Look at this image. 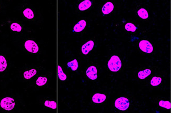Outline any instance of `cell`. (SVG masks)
Masks as SVG:
<instances>
[{"label": "cell", "mask_w": 171, "mask_h": 113, "mask_svg": "<svg viewBox=\"0 0 171 113\" xmlns=\"http://www.w3.org/2000/svg\"><path fill=\"white\" fill-rule=\"evenodd\" d=\"M97 71L96 67L94 66H92L88 67L86 70V75L92 80H95L97 77Z\"/></svg>", "instance_id": "cell-6"}, {"label": "cell", "mask_w": 171, "mask_h": 113, "mask_svg": "<svg viewBox=\"0 0 171 113\" xmlns=\"http://www.w3.org/2000/svg\"><path fill=\"white\" fill-rule=\"evenodd\" d=\"M11 29L14 32H20L22 30L21 26L17 23H13L11 25Z\"/></svg>", "instance_id": "cell-19"}, {"label": "cell", "mask_w": 171, "mask_h": 113, "mask_svg": "<svg viewBox=\"0 0 171 113\" xmlns=\"http://www.w3.org/2000/svg\"><path fill=\"white\" fill-rule=\"evenodd\" d=\"M23 15L27 19H32L34 18V13L31 9L27 8L23 11Z\"/></svg>", "instance_id": "cell-15"}, {"label": "cell", "mask_w": 171, "mask_h": 113, "mask_svg": "<svg viewBox=\"0 0 171 113\" xmlns=\"http://www.w3.org/2000/svg\"><path fill=\"white\" fill-rule=\"evenodd\" d=\"M139 47L142 51L151 53L153 51L152 45L146 40H142L139 43Z\"/></svg>", "instance_id": "cell-5"}, {"label": "cell", "mask_w": 171, "mask_h": 113, "mask_svg": "<svg viewBox=\"0 0 171 113\" xmlns=\"http://www.w3.org/2000/svg\"><path fill=\"white\" fill-rule=\"evenodd\" d=\"M129 100L125 97H120L115 100V107L120 110H126L129 107Z\"/></svg>", "instance_id": "cell-3"}, {"label": "cell", "mask_w": 171, "mask_h": 113, "mask_svg": "<svg viewBox=\"0 0 171 113\" xmlns=\"http://www.w3.org/2000/svg\"><path fill=\"white\" fill-rule=\"evenodd\" d=\"M58 76L60 80L61 81H65L67 79V75L64 74L62 69L61 67L60 66H58Z\"/></svg>", "instance_id": "cell-20"}, {"label": "cell", "mask_w": 171, "mask_h": 113, "mask_svg": "<svg viewBox=\"0 0 171 113\" xmlns=\"http://www.w3.org/2000/svg\"><path fill=\"white\" fill-rule=\"evenodd\" d=\"M67 66L71 68L72 70H76L78 69V62L76 59H74L72 61L69 62L67 63Z\"/></svg>", "instance_id": "cell-16"}, {"label": "cell", "mask_w": 171, "mask_h": 113, "mask_svg": "<svg viewBox=\"0 0 171 113\" xmlns=\"http://www.w3.org/2000/svg\"><path fill=\"white\" fill-rule=\"evenodd\" d=\"M86 23L85 20H81L78 22L75 25L74 27V31L76 32H80L82 31L84 28L86 27Z\"/></svg>", "instance_id": "cell-10"}, {"label": "cell", "mask_w": 171, "mask_h": 113, "mask_svg": "<svg viewBox=\"0 0 171 113\" xmlns=\"http://www.w3.org/2000/svg\"><path fill=\"white\" fill-rule=\"evenodd\" d=\"M94 43L93 40H90L84 44L82 47V52L83 54L86 55L93 49Z\"/></svg>", "instance_id": "cell-7"}, {"label": "cell", "mask_w": 171, "mask_h": 113, "mask_svg": "<svg viewBox=\"0 0 171 113\" xmlns=\"http://www.w3.org/2000/svg\"><path fill=\"white\" fill-rule=\"evenodd\" d=\"M125 28L126 30H127L128 31L132 32H135L136 30V27H135V26L133 24L131 23H127L125 25Z\"/></svg>", "instance_id": "cell-23"}, {"label": "cell", "mask_w": 171, "mask_h": 113, "mask_svg": "<svg viewBox=\"0 0 171 113\" xmlns=\"http://www.w3.org/2000/svg\"><path fill=\"white\" fill-rule=\"evenodd\" d=\"M44 105L48 107L51 108L52 109H55L56 108V103L54 101L46 100L44 103Z\"/></svg>", "instance_id": "cell-22"}, {"label": "cell", "mask_w": 171, "mask_h": 113, "mask_svg": "<svg viewBox=\"0 0 171 113\" xmlns=\"http://www.w3.org/2000/svg\"><path fill=\"white\" fill-rule=\"evenodd\" d=\"M91 6H92V3L91 1L89 0H86L79 4L78 8L80 11H85L86 10L90 8Z\"/></svg>", "instance_id": "cell-11"}, {"label": "cell", "mask_w": 171, "mask_h": 113, "mask_svg": "<svg viewBox=\"0 0 171 113\" xmlns=\"http://www.w3.org/2000/svg\"><path fill=\"white\" fill-rule=\"evenodd\" d=\"M161 82H162V79L160 77H154L151 81V84L153 86H158L159 84H160Z\"/></svg>", "instance_id": "cell-21"}, {"label": "cell", "mask_w": 171, "mask_h": 113, "mask_svg": "<svg viewBox=\"0 0 171 113\" xmlns=\"http://www.w3.org/2000/svg\"><path fill=\"white\" fill-rule=\"evenodd\" d=\"M24 46L27 51L32 53H36L39 51V48L38 44L34 40H27L24 44Z\"/></svg>", "instance_id": "cell-4"}, {"label": "cell", "mask_w": 171, "mask_h": 113, "mask_svg": "<svg viewBox=\"0 0 171 113\" xmlns=\"http://www.w3.org/2000/svg\"><path fill=\"white\" fill-rule=\"evenodd\" d=\"M114 9V5L111 2L105 3L102 8V12L104 14L110 13Z\"/></svg>", "instance_id": "cell-9"}, {"label": "cell", "mask_w": 171, "mask_h": 113, "mask_svg": "<svg viewBox=\"0 0 171 113\" xmlns=\"http://www.w3.org/2000/svg\"><path fill=\"white\" fill-rule=\"evenodd\" d=\"M151 73V71L149 69H146L144 70L140 71L138 73V76L140 79H144L147 77V76L150 75Z\"/></svg>", "instance_id": "cell-14"}, {"label": "cell", "mask_w": 171, "mask_h": 113, "mask_svg": "<svg viewBox=\"0 0 171 113\" xmlns=\"http://www.w3.org/2000/svg\"><path fill=\"white\" fill-rule=\"evenodd\" d=\"M37 72L35 69H32L29 70L25 71L23 74L24 78L25 79H30L36 74Z\"/></svg>", "instance_id": "cell-12"}, {"label": "cell", "mask_w": 171, "mask_h": 113, "mask_svg": "<svg viewBox=\"0 0 171 113\" xmlns=\"http://www.w3.org/2000/svg\"><path fill=\"white\" fill-rule=\"evenodd\" d=\"M7 62L4 57L0 55V72H3L6 70L7 67Z\"/></svg>", "instance_id": "cell-13"}, {"label": "cell", "mask_w": 171, "mask_h": 113, "mask_svg": "<svg viewBox=\"0 0 171 113\" xmlns=\"http://www.w3.org/2000/svg\"><path fill=\"white\" fill-rule=\"evenodd\" d=\"M108 67L110 70L112 72H118L122 66L120 59L118 56H113L108 62Z\"/></svg>", "instance_id": "cell-1"}, {"label": "cell", "mask_w": 171, "mask_h": 113, "mask_svg": "<svg viewBox=\"0 0 171 113\" xmlns=\"http://www.w3.org/2000/svg\"><path fill=\"white\" fill-rule=\"evenodd\" d=\"M47 78H46L45 77H39L38 78V80H36V85L39 86H42L44 85L46 82H47Z\"/></svg>", "instance_id": "cell-18"}, {"label": "cell", "mask_w": 171, "mask_h": 113, "mask_svg": "<svg viewBox=\"0 0 171 113\" xmlns=\"http://www.w3.org/2000/svg\"><path fill=\"white\" fill-rule=\"evenodd\" d=\"M15 105L14 100L11 97H6L1 100L0 103L1 107L6 110H13L15 107Z\"/></svg>", "instance_id": "cell-2"}, {"label": "cell", "mask_w": 171, "mask_h": 113, "mask_svg": "<svg viewBox=\"0 0 171 113\" xmlns=\"http://www.w3.org/2000/svg\"><path fill=\"white\" fill-rule=\"evenodd\" d=\"M138 15H139L140 17H141L143 19H147L149 17V14L147 13V11L145 10L144 8H141L138 11Z\"/></svg>", "instance_id": "cell-17"}, {"label": "cell", "mask_w": 171, "mask_h": 113, "mask_svg": "<svg viewBox=\"0 0 171 113\" xmlns=\"http://www.w3.org/2000/svg\"><path fill=\"white\" fill-rule=\"evenodd\" d=\"M106 99V96L102 94L97 93L93 95L92 97V100L95 103H101L103 102Z\"/></svg>", "instance_id": "cell-8"}, {"label": "cell", "mask_w": 171, "mask_h": 113, "mask_svg": "<svg viewBox=\"0 0 171 113\" xmlns=\"http://www.w3.org/2000/svg\"><path fill=\"white\" fill-rule=\"evenodd\" d=\"M159 105L162 107L165 108L167 109L171 108V103L168 101L160 100V102H159Z\"/></svg>", "instance_id": "cell-24"}]
</instances>
